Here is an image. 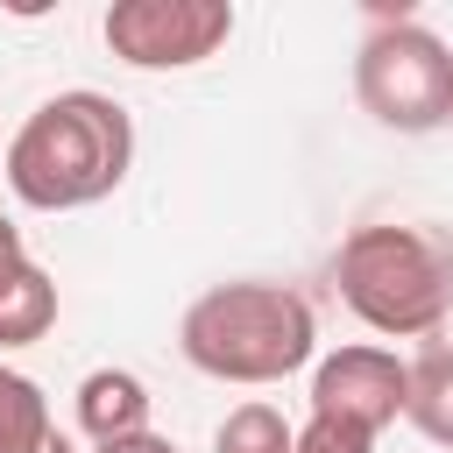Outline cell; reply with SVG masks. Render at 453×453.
<instances>
[{
    "label": "cell",
    "mask_w": 453,
    "mask_h": 453,
    "mask_svg": "<svg viewBox=\"0 0 453 453\" xmlns=\"http://www.w3.org/2000/svg\"><path fill=\"white\" fill-rule=\"evenodd\" d=\"M134 163V120L106 92H50L7 142V191L28 212H78L127 184Z\"/></svg>",
    "instance_id": "1"
},
{
    "label": "cell",
    "mask_w": 453,
    "mask_h": 453,
    "mask_svg": "<svg viewBox=\"0 0 453 453\" xmlns=\"http://www.w3.org/2000/svg\"><path fill=\"white\" fill-rule=\"evenodd\" d=\"M28 262H35V255H28V241H21V226H14L7 212H0V283H7L14 269H28Z\"/></svg>",
    "instance_id": "13"
},
{
    "label": "cell",
    "mask_w": 453,
    "mask_h": 453,
    "mask_svg": "<svg viewBox=\"0 0 453 453\" xmlns=\"http://www.w3.org/2000/svg\"><path fill=\"white\" fill-rule=\"evenodd\" d=\"M290 446H297V425L276 403H262V396L234 403L219 418V432H212V453H290Z\"/></svg>",
    "instance_id": "11"
},
{
    "label": "cell",
    "mask_w": 453,
    "mask_h": 453,
    "mask_svg": "<svg viewBox=\"0 0 453 453\" xmlns=\"http://www.w3.org/2000/svg\"><path fill=\"white\" fill-rule=\"evenodd\" d=\"M92 453H177L163 432H134V439H113V446H92Z\"/></svg>",
    "instance_id": "14"
},
{
    "label": "cell",
    "mask_w": 453,
    "mask_h": 453,
    "mask_svg": "<svg viewBox=\"0 0 453 453\" xmlns=\"http://www.w3.org/2000/svg\"><path fill=\"white\" fill-rule=\"evenodd\" d=\"M50 326H57V276L42 262H28L0 283V347H28Z\"/></svg>",
    "instance_id": "8"
},
{
    "label": "cell",
    "mask_w": 453,
    "mask_h": 453,
    "mask_svg": "<svg viewBox=\"0 0 453 453\" xmlns=\"http://www.w3.org/2000/svg\"><path fill=\"white\" fill-rule=\"evenodd\" d=\"M99 35L134 71H191L226 50L234 7L226 0H113Z\"/></svg>",
    "instance_id": "5"
},
{
    "label": "cell",
    "mask_w": 453,
    "mask_h": 453,
    "mask_svg": "<svg viewBox=\"0 0 453 453\" xmlns=\"http://www.w3.org/2000/svg\"><path fill=\"white\" fill-rule=\"evenodd\" d=\"M411 403V361H396L389 347H333L319 354L311 368V411L319 418H340V425H361V432H382L396 425Z\"/></svg>",
    "instance_id": "6"
},
{
    "label": "cell",
    "mask_w": 453,
    "mask_h": 453,
    "mask_svg": "<svg viewBox=\"0 0 453 453\" xmlns=\"http://www.w3.org/2000/svg\"><path fill=\"white\" fill-rule=\"evenodd\" d=\"M354 99L389 134H432L453 120V50L425 21L375 7V28L354 50Z\"/></svg>",
    "instance_id": "4"
},
{
    "label": "cell",
    "mask_w": 453,
    "mask_h": 453,
    "mask_svg": "<svg viewBox=\"0 0 453 453\" xmlns=\"http://www.w3.org/2000/svg\"><path fill=\"white\" fill-rule=\"evenodd\" d=\"M403 418H411L432 446L453 453V347H425V354L411 361V403H403Z\"/></svg>",
    "instance_id": "9"
},
{
    "label": "cell",
    "mask_w": 453,
    "mask_h": 453,
    "mask_svg": "<svg viewBox=\"0 0 453 453\" xmlns=\"http://www.w3.org/2000/svg\"><path fill=\"white\" fill-rule=\"evenodd\" d=\"M333 290L340 304L389 340H432L453 311V262L432 234L418 226H354L333 255Z\"/></svg>",
    "instance_id": "3"
},
{
    "label": "cell",
    "mask_w": 453,
    "mask_h": 453,
    "mask_svg": "<svg viewBox=\"0 0 453 453\" xmlns=\"http://www.w3.org/2000/svg\"><path fill=\"white\" fill-rule=\"evenodd\" d=\"M177 347L198 375L262 389L297 375L319 354V319H311V297L290 283H212L205 297H191Z\"/></svg>",
    "instance_id": "2"
},
{
    "label": "cell",
    "mask_w": 453,
    "mask_h": 453,
    "mask_svg": "<svg viewBox=\"0 0 453 453\" xmlns=\"http://www.w3.org/2000/svg\"><path fill=\"white\" fill-rule=\"evenodd\" d=\"M78 425H85L92 446H113V439L149 432V389H142V375H127V368H92V375L78 382Z\"/></svg>",
    "instance_id": "7"
},
{
    "label": "cell",
    "mask_w": 453,
    "mask_h": 453,
    "mask_svg": "<svg viewBox=\"0 0 453 453\" xmlns=\"http://www.w3.org/2000/svg\"><path fill=\"white\" fill-rule=\"evenodd\" d=\"M290 453H375V432H361V425H340V418H304L297 425V446Z\"/></svg>",
    "instance_id": "12"
},
{
    "label": "cell",
    "mask_w": 453,
    "mask_h": 453,
    "mask_svg": "<svg viewBox=\"0 0 453 453\" xmlns=\"http://www.w3.org/2000/svg\"><path fill=\"white\" fill-rule=\"evenodd\" d=\"M42 453H78V446H71V439H64V432H57V439H50V446H42Z\"/></svg>",
    "instance_id": "15"
},
{
    "label": "cell",
    "mask_w": 453,
    "mask_h": 453,
    "mask_svg": "<svg viewBox=\"0 0 453 453\" xmlns=\"http://www.w3.org/2000/svg\"><path fill=\"white\" fill-rule=\"evenodd\" d=\"M50 439H57V425H50V396H42L21 368L0 361V453H42Z\"/></svg>",
    "instance_id": "10"
}]
</instances>
